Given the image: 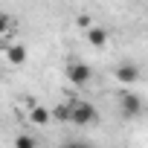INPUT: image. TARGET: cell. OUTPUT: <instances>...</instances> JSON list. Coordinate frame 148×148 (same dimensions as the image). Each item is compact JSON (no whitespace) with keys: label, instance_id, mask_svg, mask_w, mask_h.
Here are the masks:
<instances>
[{"label":"cell","instance_id":"cell-1","mask_svg":"<svg viewBox=\"0 0 148 148\" xmlns=\"http://www.w3.org/2000/svg\"><path fill=\"white\" fill-rule=\"evenodd\" d=\"M96 119H99V110H96L90 102H76V105H73V116H70L73 125L87 128V125H93Z\"/></svg>","mask_w":148,"mask_h":148},{"label":"cell","instance_id":"cell-2","mask_svg":"<svg viewBox=\"0 0 148 148\" xmlns=\"http://www.w3.org/2000/svg\"><path fill=\"white\" fill-rule=\"evenodd\" d=\"M67 79H70V84L84 87V84H90V79H93V70H90L84 61H70V64H67Z\"/></svg>","mask_w":148,"mask_h":148},{"label":"cell","instance_id":"cell-3","mask_svg":"<svg viewBox=\"0 0 148 148\" xmlns=\"http://www.w3.org/2000/svg\"><path fill=\"white\" fill-rule=\"evenodd\" d=\"M113 76H116L119 84H136V82H139V67H136L134 61H122V64L113 70Z\"/></svg>","mask_w":148,"mask_h":148},{"label":"cell","instance_id":"cell-4","mask_svg":"<svg viewBox=\"0 0 148 148\" xmlns=\"http://www.w3.org/2000/svg\"><path fill=\"white\" fill-rule=\"evenodd\" d=\"M119 105H122V116H139L142 113V99L136 93H122Z\"/></svg>","mask_w":148,"mask_h":148},{"label":"cell","instance_id":"cell-5","mask_svg":"<svg viewBox=\"0 0 148 148\" xmlns=\"http://www.w3.org/2000/svg\"><path fill=\"white\" fill-rule=\"evenodd\" d=\"M84 38H87V44H90V47H105V44H108V29L93 26V29H87V32H84Z\"/></svg>","mask_w":148,"mask_h":148},{"label":"cell","instance_id":"cell-6","mask_svg":"<svg viewBox=\"0 0 148 148\" xmlns=\"http://www.w3.org/2000/svg\"><path fill=\"white\" fill-rule=\"evenodd\" d=\"M6 58H9V64H15V67L26 64V47H23V44H12L9 52H6Z\"/></svg>","mask_w":148,"mask_h":148},{"label":"cell","instance_id":"cell-7","mask_svg":"<svg viewBox=\"0 0 148 148\" xmlns=\"http://www.w3.org/2000/svg\"><path fill=\"white\" fill-rule=\"evenodd\" d=\"M29 119H32L35 125H47V122L52 119V110H49V108H44V105H38V108H32V110H29Z\"/></svg>","mask_w":148,"mask_h":148},{"label":"cell","instance_id":"cell-8","mask_svg":"<svg viewBox=\"0 0 148 148\" xmlns=\"http://www.w3.org/2000/svg\"><path fill=\"white\" fill-rule=\"evenodd\" d=\"M52 116H55L58 122H70V116H73V105H58V108H52Z\"/></svg>","mask_w":148,"mask_h":148},{"label":"cell","instance_id":"cell-9","mask_svg":"<svg viewBox=\"0 0 148 148\" xmlns=\"http://www.w3.org/2000/svg\"><path fill=\"white\" fill-rule=\"evenodd\" d=\"M15 148H38V142L29 134H21V136H15Z\"/></svg>","mask_w":148,"mask_h":148},{"label":"cell","instance_id":"cell-10","mask_svg":"<svg viewBox=\"0 0 148 148\" xmlns=\"http://www.w3.org/2000/svg\"><path fill=\"white\" fill-rule=\"evenodd\" d=\"M76 26H79V29H84V32H87V29H93L90 15H79V18H76Z\"/></svg>","mask_w":148,"mask_h":148},{"label":"cell","instance_id":"cell-11","mask_svg":"<svg viewBox=\"0 0 148 148\" xmlns=\"http://www.w3.org/2000/svg\"><path fill=\"white\" fill-rule=\"evenodd\" d=\"M3 32H9V18L0 12V35H3Z\"/></svg>","mask_w":148,"mask_h":148},{"label":"cell","instance_id":"cell-12","mask_svg":"<svg viewBox=\"0 0 148 148\" xmlns=\"http://www.w3.org/2000/svg\"><path fill=\"white\" fill-rule=\"evenodd\" d=\"M61 148H93V145H87V142H64Z\"/></svg>","mask_w":148,"mask_h":148}]
</instances>
